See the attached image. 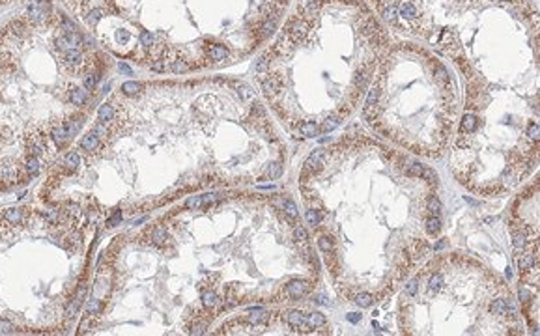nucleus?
I'll use <instances>...</instances> for the list:
<instances>
[{
  "label": "nucleus",
  "mask_w": 540,
  "mask_h": 336,
  "mask_svg": "<svg viewBox=\"0 0 540 336\" xmlns=\"http://www.w3.org/2000/svg\"><path fill=\"white\" fill-rule=\"evenodd\" d=\"M120 221H122V211L118 209V211L114 213V217L107 223V226H116V223H120Z\"/></svg>",
  "instance_id": "nucleus-16"
},
{
  "label": "nucleus",
  "mask_w": 540,
  "mask_h": 336,
  "mask_svg": "<svg viewBox=\"0 0 540 336\" xmlns=\"http://www.w3.org/2000/svg\"><path fill=\"white\" fill-rule=\"evenodd\" d=\"M10 329H11L10 323H6V321H0V331H2V332H8Z\"/></svg>",
  "instance_id": "nucleus-17"
},
{
  "label": "nucleus",
  "mask_w": 540,
  "mask_h": 336,
  "mask_svg": "<svg viewBox=\"0 0 540 336\" xmlns=\"http://www.w3.org/2000/svg\"><path fill=\"white\" fill-rule=\"evenodd\" d=\"M507 280L463 252H436L404 282L396 306L402 334H524Z\"/></svg>",
  "instance_id": "nucleus-6"
},
{
  "label": "nucleus",
  "mask_w": 540,
  "mask_h": 336,
  "mask_svg": "<svg viewBox=\"0 0 540 336\" xmlns=\"http://www.w3.org/2000/svg\"><path fill=\"white\" fill-rule=\"evenodd\" d=\"M297 187L305 228L346 303L393 297L434 248L436 174L380 140L350 134L316 148Z\"/></svg>",
  "instance_id": "nucleus-2"
},
{
  "label": "nucleus",
  "mask_w": 540,
  "mask_h": 336,
  "mask_svg": "<svg viewBox=\"0 0 540 336\" xmlns=\"http://www.w3.org/2000/svg\"><path fill=\"white\" fill-rule=\"evenodd\" d=\"M363 105L366 127L400 150L441 159L460 116L458 84L449 67L412 42L387 47Z\"/></svg>",
  "instance_id": "nucleus-5"
},
{
  "label": "nucleus",
  "mask_w": 540,
  "mask_h": 336,
  "mask_svg": "<svg viewBox=\"0 0 540 336\" xmlns=\"http://www.w3.org/2000/svg\"><path fill=\"white\" fill-rule=\"evenodd\" d=\"M99 310H101V303H99V299H92L90 303H88V314L90 315L98 314Z\"/></svg>",
  "instance_id": "nucleus-15"
},
{
  "label": "nucleus",
  "mask_w": 540,
  "mask_h": 336,
  "mask_svg": "<svg viewBox=\"0 0 540 336\" xmlns=\"http://www.w3.org/2000/svg\"><path fill=\"white\" fill-rule=\"evenodd\" d=\"M2 221H4L6 224H19L23 221V211L17 209V207L8 209V211H4V215H2Z\"/></svg>",
  "instance_id": "nucleus-11"
},
{
  "label": "nucleus",
  "mask_w": 540,
  "mask_h": 336,
  "mask_svg": "<svg viewBox=\"0 0 540 336\" xmlns=\"http://www.w3.org/2000/svg\"><path fill=\"white\" fill-rule=\"evenodd\" d=\"M217 334H327L331 327L320 312L284 306L281 310L245 308L217 327Z\"/></svg>",
  "instance_id": "nucleus-7"
},
{
  "label": "nucleus",
  "mask_w": 540,
  "mask_h": 336,
  "mask_svg": "<svg viewBox=\"0 0 540 336\" xmlns=\"http://www.w3.org/2000/svg\"><path fill=\"white\" fill-rule=\"evenodd\" d=\"M103 47L157 73L249 58L277 30L290 0H66Z\"/></svg>",
  "instance_id": "nucleus-4"
},
{
  "label": "nucleus",
  "mask_w": 540,
  "mask_h": 336,
  "mask_svg": "<svg viewBox=\"0 0 540 336\" xmlns=\"http://www.w3.org/2000/svg\"><path fill=\"white\" fill-rule=\"evenodd\" d=\"M389 36L365 0H303L262 52L264 101L295 139L337 129L365 99Z\"/></svg>",
  "instance_id": "nucleus-3"
},
{
  "label": "nucleus",
  "mask_w": 540,
  "mask_h": 336,
  "mask_svg": "<svg viewBox=\"0 0 540 336\" xmlns=\"http://www.w3.org/2000/svg\"><path fill=\"white\" fill-rule=\"evenodd\" d=\"M538 177L512 200L509 228L512 233L519 282L525 290L538 288Z\"/></svg>",
  "instance_id": "nucleus-8"
},
{
  "label": "nucleus",
  "mask_w": 540,
  "mask_h": 336,
  "mask_svg": "<svg viewBox=\"0 0 540 336\" xmlns=\"http://www.w3.org/2000/svg\"><path fill=\"white\" fill-rule=\"evenodd\" d=\"M393 30L453 62L463 110L451 146L454 180L478 196L514 191L535 172L538 11L529 0H370Z\"/></svg>",
  "instance_id": "nucleus-1"
},
{
  "label": "nucleus",
  "mask_w": 540,
  "mask_h": 336,
  "mask_svg": "<svg viewBox=\"0 0 540 336\" xmlns=\"http://www.w3.org/2000/svg\"><path fill=\"white\" fill-rule=\"evenodd\" d=\"M67 99L71 101L73 105H77V107H81V105L86 103V99H88V90L86 88H81V86H75V84H71V88H69V92H67Z\"/></svg>",
  "instance_id": "nucleus-10"
},
{
  "label": "nucleus",
  "mask_w": 540,
  "mask_h": 336,
  "mask_svg": "<svg viewBox=\"0 0 540 336\" xmlns=\"http://www.w3.org/2000/svg\"><path fill=\"white\" fill-rule=\"evenodd\" d=\"M81 148H83L84 151H88V153H90V151L94 153V151L101 150V148H103V144H101V140L96 136V133H94V131H90V133L84 134L83 140H81Z\"/></svg>",
  "instance_id": "nucleus-9"
},
{
  "label": "nucleus",
  "mask_w": 540,
  "mask_h": 336,
  "mask_svg": "<svg viewBox=\"0 0 540 336\" xmlns=\"http://www.w3.org/2000/svg\"><path fill=\"white\" fill-rule=\"evenodd\" d=\"M98 116H99V122H101V124H107V122H110V120H113V116H114L113 105H110V103L101 105V109H99Z\"/></svg>",
  "instance_id": "nucleus-13"
},
{
  "label": "nucleus",
  "mask_w": 540,
  "mask_h": 336,
  "mask_svg": "<svg viewBox=\"0 0 540 336\" xmlns=\"http://www.w3.org/2000/svg\"><path fill=\"white\" fill-rule=\"evenodd\" d=\"M26 172H28V176L34 177L40 174V168H42V163H40V157L36 155H30L28 159H26V165H25Z\"/></svg>",
  "instance_id": "nucleus-12"
},
{
  "label": "nucleus",
  "mask_w": 540,
  "mask_h": 336,
  "mask_svg": "<svg viewBox=\"0 0 540 336\" xmlns=\"http://www.w3.org/2000/svg\"><path fill=\"white\" fill-rule=\"evenodd\" d=\"M64 163L67 165V168H77L79 163H81V157H79V153H75V151H69L66 155V159H64Z\"/></svg>",
  "instance_id": "nucleus-14"
}]
</instances>
